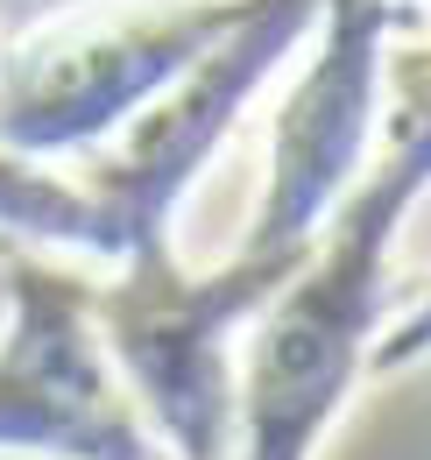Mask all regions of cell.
Returning a JSON list of instances; mask_svg holds the SVG:
<instances>
[{
    "label": "cell",
    "mask_w": 431,
    "mask_h": 460,
    "mask_svg": "<svg viewBox=\"0 0 431 460\" xmlns=\"http://www.w3.org/2000/svg\"><path fill=\"white\" fill-rule=\"evenodd\" d=\"M431 191V156L382 142L304 270L269 297L241 341L226 460H312L389 333V248L403 213Z\"/></svg>",
    "instance_id": "1"
},
{
    "label": "cell",
    "mask_w": 431,
    "mask_h": 460,
    "mask_svg": "<svg viewBox=\"0 0 431 460\" xmlns=\"http://www.w3.org/2000/svg\"><path fill=\"white\" fill-rule=\"evenodd\" d=\"M283 284L290 277L248 270L233 255L219 270H184L177 248L100 284L107 354L170 460H226L241 341Z\"/></svg>",
    "instance_id": "2"
},
{
    "label": "cell",
    "mask_w": 431,
    "mask_h": 460,
    "mask_svg": "<svg viewBox=\"0 0 431 460\" xmlns=\"http://www.w3.org/2000/svg\"><path fill=\"white\" fill-rule=\"evenodd\" d=\"M241 22V7H156V14H71L0 50V156L57 171L92 164L135 114Z\"/></svg>",
    "instance_id": "3"
},
{
    "label": "cell",
    "mask_w": 431,
    "mask_h": 460,
    "mask_svg": "<svg viewBox=\"0 0 431 460\" xmlns=\"http://www.w3.org/2000/svg\"><path fill=\"white\" fill-rule=\"evenodd\" d=\"M319 36V7H241V22L191 64L149 114H135L92 164H78L71 184L85 191L100 248L113 270L170 255V227L184 191L213 164L226 128L248 114V100L276 78V64L297 58Z\"/></svg>",
    "instance_id": "4"
},
{
    "label": "cell",
    "mask_w": 431,
    "mask_h": 460,
    "mask_svg": "<svg viewBox=\"0 0 431 460\" xmlns=\"http://www.w3.org/2000/svg\"><path fill=\"white\" fill-rule=\"evenodd\" d=\"M403 22H410L403 7H375V0L319 7L312 64L276 107L269 177H262V199L248 213L233 262L269 270V277L304 270V255L319 248L347 191L368 177V149L382 135V71H389V43L403 36Z\"/></svg>",
    "instance_id": "5"
},
{
    "label": "cell",
    "mask_w": 431,
    "mask_h": 460,
    "mask_svg": "<svg viewBox=\"0 0 431 460\" xmlns=\"http://www.w3.org/2000/svg\"><path fill=\"white\" fill-rule=\"evenodd\" d=\"M0 454L36 460H170L135 411L100 333V284L14 255L0 326Z\"/></svg>",
    "instance_id": "6"
},
{
    "label": "cell",
    "mask_w": 431,
    "mask_h": 460,
    "mask_svg": "<svg viewBox=\"0 0 431 460\" xmlns=\"http://www.w3.org/2000/svg\"><path fill=\"white\" fill-rule=\"evenodd\" d=\"M0 234L22 248H71L85 262H107L100 220H92L85 191L71 184V171H29V164L0 156Z\"/></svg>",
    "instance_id": "7"
},
{
    "label": "cell",
    "mask_w": 431,
    "mask_h": 460,
    "mask_svg": "<svg viewBox=\"0 0 431 460\" xmlns=\"http://www.w3.org/2000/svg\"><path fill=\"white\" fill-rule=\"evenodd\" d=\"M418 361H431V284L418 290V305H410L403 319H389L368 376H403V368H418Z\"/></svg>",
    "instance_id": "8"
}]
</instances>
